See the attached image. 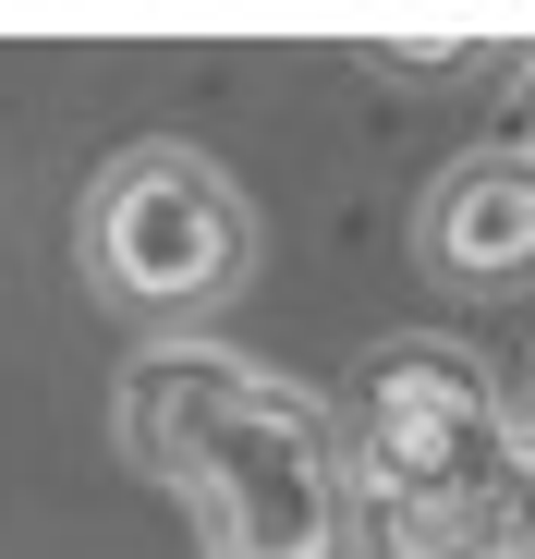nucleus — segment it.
I'll use <instances>...</instances> for the list:
<instances>
[{
    "label": "nucleus",
    "instance_id": "nucleus-1",
    "mask_svg": "<svg viewBox=\"0 0 535 559\" xmlns=\"http://www.w3.org/2000/svg\"><path fill=\"white\" fill-rule=\"evenodd\" d=\"M110 438L146 487L183 499L195 559H366L353 414L219 341H146L110 378Z\"/></svg>",
    "mask_w": 535,
    "mask_h": 559
},
{
    "label": "nucleus",
    "instance_id": "nucleus-2",
    "mask_svg": "<svg viewBox=\"0 0 535 559\" xmlns=\"http://www.w3.org/2000/svg\"><path fill=\"white\" fill-rule=\"evenodd\" d=\"M353 462H366V523L390 559H511V390L451 329H402L353 365Z\"/></svg>",
    "mask_w": 535,
    "mask_h": 559
},
{
    "label": "nucleus",
    "instance_id": "nucleus-3",
    "mask_svg": "<svg viewBox=\"0 0 535 559\" xmlns=\"http://www.w3.org/2000/svg\"><path fill=\"white\" fill-rule=\"evenodd\" d=\"M73 267L134 341H195L255 280V195L183 134H134L73 207Z\"/></svg>",
    "mask_w": 535,
    "mask_h": 559
},
{
    "label": "nucleus",
    "instance_id": "nucleus-4",
    "mask_svg": "<svg viewBox=\"0 0 535 559\" xmlns=\"http://www.w3.org/2000/svg\"><path fill=\"white\" fill-rule=\"evenodd\" d=\"M414 255L451 293H535V146L487 134L414 195Z\"/></svg>",
    "mask_w": 535,
    "mask_h": 559
},
{
    "label": "nucleus",
    "instance_id": "nucleus-5",
    "mask_svg": "<svg viewBox=\"0 0 535 559\" xmlns=\"http://www.w3.org/2000/svg\"><path fill=\"white\" fill-rule=\"evenodd\" d=\"M511 450H523V499H511V559H535V390L511 402Z\"/></svg>",
    "mask_w": 535,
    "mask_h": 559
},
{
    "label": "nucleus",
    "instance_id": "nucleus-6",
    "mask_svg": "<svg viewBox=\"0 0 535 559\" xmlns=\"http://www.w3.org/2000/svg\"><path fill=\"white\" fill-rule=\"evenodd\" d=\"M511 122H523V146H535V61H523V98H511Z\"/></svg>",
    "mask_w": 535,
    "mask_h": 559
},
{
    "label": "nucleus",
    "instance_id": "nucleus-7",
    "mask_svg": "<svg viewBox=\"0 0 535 559\" xmlns=\"http://www.w3.org/2000/svg\"><path fill=\"white\" fill-rule=\"evenodd\" d=\"M523 390H535V378H523Z\"/></svg>",
    "mask_w": 535,
    "mask_h": 559
}]
</instances>
